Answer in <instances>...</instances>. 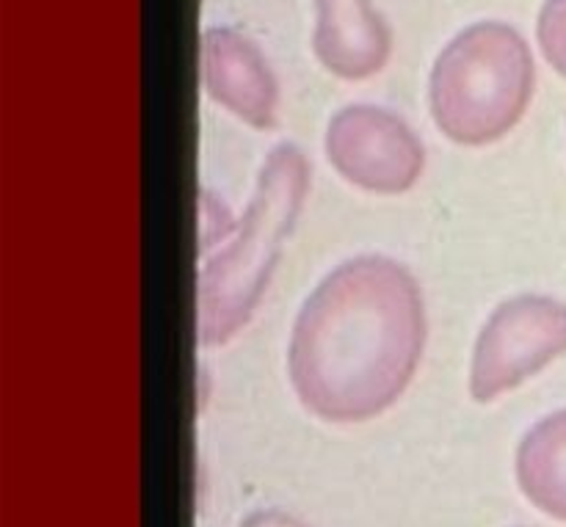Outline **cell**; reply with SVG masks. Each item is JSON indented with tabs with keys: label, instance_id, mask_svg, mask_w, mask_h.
I'll return each instance as SVG.
<instances>
[{
	"label": "cell",
	"instance_id": "1",
	"mask_svg": "<svg viewBox=\"0 0 566 527\" xmlns=\"http://www.w3.org/2000/svg\"><path fill=\"white\" fill-rule=\"evenodd\" d=\"M423 346L418 280L385 254H359L304 298L287 346V376L315 418L363 423L403 396Z\"/></svg>",
	"mask_w": 566,
	"mask_h": 527
},
{
	"label": "cell",
	"instance_id": "2",
	"mask_svg": "<svg viewBox=\"0 0 566 527\" xmlns=\"http://www.w3.org/2000/svg\"><path fill=\"white\" fill-rule=\"evenodd\" d=\"M310 188V166L296 144H276L263 160L258 188L235 238L197 280V337L202 346L230 342L258 309L282 243L296 226Z\"/></svg>",
	"mask_w": 566,
	"mask_h": 527
},
{
	"label": "cell",
	"instance_id": "3",
	"mask_svg": "<svg viewBox=\"0 0 566 527\" xmlns=\"http://www.w3.org/2000/svg\"><path fill=\"white\" fill-rule=\"evenodd\" d=\"M534 55L517 28L481 20L462 28L437 55L429 105L442 136L484 147L506 136L534 97Z\"/></svg>",
	"mask_w": 566,
	"mask_h": 527
},
{
	"label": "cell",
	"instance_id": "4",
	"mask_svg": "<svg viewBox=\"0 0 566 527\" xmlns=\"http://www.w3.org/2000/svg\"><path fill=\"white\" fill-rule=\"evenodd\" d=\"M566 354V304L514 296L486 318L470 365V396L490 403Z\"/></svg>",
	"mask_w": 566,
	"mask_h": 527
},
{
	"label": "cell",
	"instance_id": "5",
	"mask_svg": "<svg viewBox=\"0 0 566 527\" xmlns=\"http://www.w3.org/2000/svg\"><path fill=\"white\" fill-rule=\"evenodd\" d=\"M324 149L337 175L370 193H407L420 180L426 152L401 116L376 105H346L329 119Z\"/></svg>",
	"mask_w": 566,
	"mask_h": 527
},
{
	"label": "cell",
	"instance_id": "6",
	"mask_svg": "<svg viewBox=\"0 0 566 527\" xmlns=\"http://www.w3.org/2000/svg\"><path fill=\"white\" fill-rule=\"evenodd\" d=\"M199 64L205 92L213 103L258 130L276 125L280 86L263 50L247 33L227 25L205 28Z\"/></svg>",
	"mask_w": 566,
	"mask_h": 527
},
{
	"label": "cell",
	"instance_id": "7",
	"mask_svg": "<svg viewBox=\"0 0 566 527\" xmlns=\"http://www.w3.org/2000/svg\"><path fill=\"white\" fill-rule=\"evenodd\" d=\"M313 50L332 75L365 81L385 70L392 36L370 0H315Z\"/></svg>",
	"mask_w": 566,
	"mask_h": 527
},
{
	"label": "cell",
	"instance_id": "8",
	"mask_svg": "<svg viewBox=\"0 0 566 527\" xmlns=\"http://www.w3.org/2000/svg\"><path fill=\"white\" fill-rule=\"evenodd\" d=\"M517 481L539 512L566 523V409L547 414L523 436Z\"/></svg>",
	"mask_w": 566,
	"mask_h": 527
},
{
	"label": "cell",
	"instance_id": "9",
	"mask_svg": "<svg viewBox=\"0 0 566 527\" xmlns=\"http://www.w3.org/2000/svg\"><path fill=\"white\" fill-rule=\"evenodd\" d=\"M536 39L547 64L566 77V0H545L536 20Z\"/></svg>",
	"mask_w": 566,
	"mask_h": 527
},
{
	"label": "cell",
	"instance_id": "10",
	"mask_svg": "<svg viewBox=\"0 0 566 527\" xmlns=\"http://www.w3.org/2000/svg\"><path fill=\"white\" fill-rule=\"evenodd\" d=\"M232 226H235V221H232L224 202L210 191H202V199H199V238H202V249H210L219 241H224L232 232Z\"/></svg>",
	"mask_w": 566,
	"mask_h": 527
},
{
	"label": "cell",
	"instance_id": "11",
	"mask_svg": "<svg viewBox=\"0 0 566 527\" xmlns=\"http://www.w3.org/2000/svg\"><path fill=\"white\" fill-rule=\"evenodd\" d=\"M241 527H307L298 523L296 517H287V514L276 512V508H265V512H254L243 519Z\"/></svg>",
	"mask_w": 566,
	"mask_h": 527
}]
</instances>
